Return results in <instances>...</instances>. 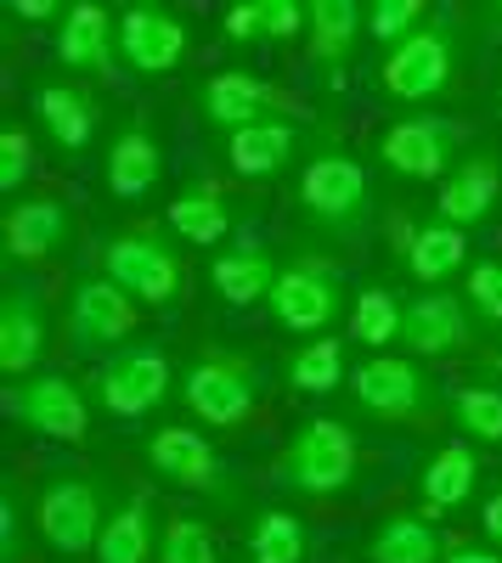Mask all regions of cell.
<instances>
[{"instance_id": "17", "label": "cell", "mask_w": 502, "mask_h": 563, "mask_svg": "<svg viewBox=\"0 0 502 563\" xmlns=\"http://www.w3.org/2000/svg\"><path fill=\"white\" fill-rule=\"evenodd\" d=\"M469 305L463 294H451V288H424L418 299H406V316H401V344L435 361V355H458L469 344Z\"/></svg>"}, {"instance_id": "1", "label": "cell", "mask_w": 502, "mask_h": 563, "mask_svg": "<svg viewBox=\"0 0 502 563\" xmlns=\"http://www.w3.org/2000/svg\"><path fill=\"white\" fill-rule=\"evenodd\" d=\"M265 395V366L243 350H204L181 372V406L193 411L198 429H243Z\"/></svg>"}, {"instance_id": "43", "label": "cell", "mask_w": 502, "mask_h": 563, "mask_svg": "<svg viewBox=\"0 0 502 563\" xmlns=\"http://www.w3.org/2000/svg\"><path fill=\"white\" fill-rule=\"evenodd\" d=\"M7 12H12L18 23H52V18H63L68 7H57V0H7Z\"/></svg>"}, {"instance_id": "33", "label": "cell", "mask_w": 502, "mask_h": 563, "mask_svg": "<svg viewBox=\"0 0 502 563\" xmlns=\"http://www.w3.org/2000/svg\"><path fill=\"white\" fill-rule=\"evenodd\" d=\"M401 316H406V299H395L390 288H361L350 305V339L384 355V344L401 339Z\"/></svg>"}, {"instance_id": "18", "label": "cell", "mask_w": 502, "mask_h": 563, "mask_svg": "<svg viewBox=\"0 0 502 563\" xmlns=\"http://www.w3.org/2000/svg\"><path fill=\"white\" fill-rule=\"evenodd\" d=\"M119 57L135 74H170L187 63V23L170 7H130L119 12Z\"/></svg>"}, {"instance_id": "38", "label": "cell", "mask_w": 502, "mask_h": 563, "mask_svg": "<svg viewBox=\"0 0 502 563\" xmlns=\"http://www.w3.org/2000/svg\"><path fill=\"white\" fill-rule=\"evenodd\" d=\"M29 175H34V135L12 119L0 124V192H18Z\"/></svg>"}, {"instance_id": "9", "label": "cell", "mask_w": 502, "mask_h": 563, "mask_svg": "<svg viewBox=\"0 0 502 563\" xmlns=\"http://www.w3.org/2000/svg\"><path fill=\"white\" fill-rule=\"evenodd\" d=\"M458 74V29L446 18H429L413 40H401L384 57V97L390 102H429Z\"/></svg>"}, {"instance_id": "8", "label": "cell", "mask_w": 502, "mask_h": 563, "mask_svg": "<svg viewBox=\"0 0 502 563\" xmlns=\"http://www.w3.org/2000/svg\"><path fill=\"white\" fill-rule=\"evenodd\" d=\"M463 124L440 113H406L379 130V164L395 169L401 180H446L463 158Z\"/></svg>"}, {"instance_id": "28", "label": "cell", "mask_w": 502, "mask_h": 563, "mask_svg": "<svg viewBox=\"0 0 502 563\" xmlns=\"http://www.w3.org/2000/svg\"><path fill=\"white\" fill-rule=\"evenodd\" d=\"M361 29H368V12L356 0H310L305 7V34H310V63L339 74L345 57L356 52Z\"/></svg>"}, {"instance_id": "25", "label": "cell", "mask_w": 502, "mask_h": 563, "mask_svg": "<svg viewBox=\"0 0 502 563\" xmlns=\"http://www.w3.org/2000/svg\"><path fill=\"white\" fill-rule=\"evenodd\" d=\"M159 175H164V153H159L148 119H130V124L113 135V147H108V192H113L119 203H135V198L153 192Z\"/></svg>"}, {"instance_id": "11", "label": "cell", "mask_w": 502, "mask_h": 563, "mask_svg": "<svg viewBox=\"0 0 502 563\" xmlns=\"http://www.w3.org/2000/svg\"><path fill=\"white\" fill-rule=\"evenodd\" d=\"M135 327V299L119 288L108 271H79L68 288V310H63V333L74 350H124Z\"/></svg>"}, {"instance_id": "45", "label": "cell", "mask_w": 502, "mask_h": 563, "mask_svg": "<svg viewBox=\"0 0 502 563\" xmlns=\"http://www.w3.org/2000/svg\"><path fill=\"white\" fill-rule=\"evenodd\" d=\"M485 18H491V23H496V29H502V0H496V7H491V12H485Z\"/></svg>"}, {"instance_id": "44", "label": "cell", "mask_w": 502, "mask_h": 563, "mask_svg": "<svg viewBox=\"0 0 502 563\" xmlns=\"http://www.w3.org/2000/svg\"><path fill=\"white\" fill-rule=\"evenodd\" d=\"M440 563H502V552L485 547V541H451Z\"/></svg>"}, {"instance_id": "10", "label": "cell", "mask_w": 502, "mask_h": 563, "mask_svg": "<svg viewBox=\"0 0 502 563\" xmlns=\"http://www.w3.org/2000/svg\"><path fill=\"white\" fill-rule=\"evenodd\" d=\"M142 456L164 485L232 501V467H226V456L215 451V440L198 429V422H164V429H153Z\"/></svg>"}, {"instance_id": "36", "label": "cell", "mask_w": 502, "mask_h": 563, "mask_svg": "<svg viewBox=\"0 0 502 563\" xmlns=\"http://www.w3.org/2000/svg\"><path fill=\"white\" fill-rule=\"evenodd\" d=\"M424 23H429L424 0H373V12H368V34L379 45H390V52H395L401 40H413Z\"/></svg>"}, {"instance_id": "22", "label": "cell", "mask_w": 502, "mask_h": 563, "mask_svg": "<svg viewBox=\"0 0 502 563\" xmlns=\"http://www.w3.org/2000/svg\"><path fill=\"white\" fill-rule=\"evenodd\" d=\"M97 563H159V519L148 490H124L108 507V525L97 536Z\"/></svg>"}, {"instance_id": "35", "label": "cell", "mask_w": 502, "mask_h": 563, "mask_svg": "<svg viewBox=\"0 0 502 563\" xmlns=\"http://www.w3.org/2000/svg\"><path fill=\"white\" fill-rule=\"evenodd\" d=\"M159 563H220V541L204 519L181 512V519L159 530Z\"/></svg>"}, {"instance_id": "24", "label": "cell", "mask_w": 502, "mask_h": 563, "mask_svg": "<svg viewBox=\"0 0 502 563\" xmlns=\"http://www.w3.org/2000/svg\"><path fill=\"white\" fill-rule=\"evenodd\" d=\"M474 490H480V456L469 445H440L418 474V512L424 519H446V512H458Z\"/></svg>"}, {"instance_id": "16", "label": "cell", "mask_w": 502, "mask_h": 563, "mask_svg": "<svg viewBox=\"0 0 502 563\" xmlns=\"http://www.w3.org/2000/svg\"><path fill=\"white\" fill-rule=\"evenodd\" d=\"M57 63L68 74H97L108 79L119 68V18L97 0H74V7L57 18Z\"/></svg>"}, {"instance_id": "6", "label": "cell", "mask_w": 502, "mask_h": 563, "mask_svg": "<svg viewBox=\"0 0 502 563\" xmlns=\"http://www.w3.org/2000/svg\"><path fill=\"white\" fill-rule=\"evenodd\" d=\"M175 384V366H170V350L153 344V339H130L124 350H113L102 366H97V378H90V395H97V406L119 422H135V417H148L153 406H164Z\"/></svg>"}, {"instance_id": "31", "label": "cell", "mask_w": 502, "mask_h": 563, "mask_svg": "<svg viewBox=\"0 0 502 563\" xmlns=\"http://www.w3.org/2000/svg\"><path fill=\"white\" fill-rule=\"evenodd\" d=\"M283 378H288V389H299V395H334V389L345 384V344H339L334 333L299 339V344L288 350V361H283Z\"/></svg>"}, {"instance_id": "15", "label": "cell", "mask_w": 502, "mask_h": 563, "mask_svg": "<svg viewBox=\"0 0 502 563\" xmlns=\"http://www.w3.org/2000/svg\"><path fill=\"white\" fill-rule=\"evenodd\" d=\"M198 108L215 130L238 135L249 124H265V119H294V102L283 97L271 79L249 74V68H220L198 85Z\"/></svg>"}, {"instance_id": "26", "label": "cell", "mask_w": 502, "mask_h": 563, "mask_svg": "<svg viewBox=\"0 0 502 563\" xmlns=\"http://www.w3.org/2000/svg\"><path fill=\"white\" fill-rule=\"evenodd\" d=\"M474 260H469V238L458 225H446V220H424V225H413V238H406V271H413L424 288H446L458 271H469Z\"/></svg>"}, {"instance_id": "5", "label": "cell", "mask_w": 502, "mask_h": 563, "mask_svg": "<svg viewBox=\"0 0 502 563\" xmlns=\"http://www.w3.org/2000/svg\"><path fill=\"white\" fill-rule=\"evenodd\" d=\"M102 525H108V485L97 474H52L34 490V530L52 552L63 558L97 552Z\"/></svg>"}, {"instance_id": "30", "label": "cell", "mask_w": 502, "mask_h": 563, "mask_svg": "<svg viewBox=\"0 0 502 563\" xmlns=\"http://www.w3.org/2000/svg\"><path fill=\"white\" fill-rule=\"evenodd\" d=\"M164 225H170V238H181V243L215 249V243H226V231L238 225V214H232V198L215 192V186H187L181 198H170Z\"/></svg>"}, {"instance_id": "19", "label": "cell", "mask_w": 502, "mask_h": 563, "mask_svg": "<svg viewBox=\"0 0 502 563\" xmlns=\"http://www.w3.org/2000/svg\"><path fill=\"white\" fill-rule=\"evenodd\" d=\"M68 231H74L68 203L34 192V198H18L7 214H0V249H7L12 265H40L68 243Z\"/></svg>"}, {"instance_id": "12", "label": "cell", "mask_w": 502, "mask_h": 563, "mask_svg": "<svg viewBox=\"0 0 502 563\" xmlns=\"http://www.w3.org/2000/svg\"><path fill=\"white\" fill-rule=\"evenodd\" d=\"M350 395L379 422H418V417L435 411L429 372L418 361H406V355H368L350 372Z\"/></svg>"}, {"instance_id": "29", "label": "cell", "mask_w": 502, "mask_h": 563, "mask_svg": "<svg viewBox=\"0 0 502 563\" xmlns=\"http://www.w3.org/2000/svg\"><path fill=\"white\" fill-rule=\"evenodd\" d=\"M446 547L451 541L435 530V519H424V512H390L368 536V563H440Z\"/></svg>"}, {"instance_id": "13", "label": "cell", "mask_w": 502, "mask_h": 563, "mask_svg": "<svg viewBox=\"0 0 502 563\" xmlns=\"http://www.w3.org/2000/svg\"><path fill=\"white\" fill-rule=\"evenodd\" d=\"M7 411L29 434L63 440V445L90 434V400L74 378H63V372H34V378L7 384Z\"/></svg>"}, {"instance_id": "46", "label": "cell", "mask_w": 502, "mask_h": 563, "mask_svg": "<svg viewBox=\"0 0 502 563\" xmlns=\"http://www.w3.org/2000/svg\"><path fill=\"white\" fill-rule=\"evenodd\" d=\"M496 97H502V90H496Z\"/></svg>"}, {"instance_id": "41", "label": "cell", "mask_w": 502, "mask_h": 563, "mask_svg": "<svg viewBox=\"0 0 502 563\" xmlns=\"http://www.w3.org/2000/svg\"><path fill=\"white\" fill-rule=\"evenodd\" d=\"M220 29H226V40H238V45L265 40V34H260V0H238V7L220 18Z\"/></svg>"}, {"instance_id": "2", "label": "cell", "mask_w": 502, "mask_h": 563, "mask_svg": "<svg viewBox=\"0 0 502 563\" xmlns=\"http://www.w3.org/2000/svg\"><path fill=\"white\" fill-rule=\"evenodd\" d=\"M356 467H361V445L345 422L339 417H305L277 456V485L294 496H310V501H328V496L350 490Z\"/></svg>"}, {"instance_id": "7", "label": "cell", "mask_w": 502, "mask_h": 563, "mask_svg": "<svg viewBox=\"0 0 502 563\" xmlns=\"http://www.w3.org/2000/svg\"><path fill=\"white\" fill-rule=\"evenodd\" d=\"M265 310H271V321H277L283 333L323 339L328 327L339 321V310H345V282H339V271L328 260H316V254L288 260L277 271V288H271Z\"/></svg>"}, {"instance_id": "42", "label": "cell", "mask_w": 502, "mask_h": 563, "mask_svg": "<svg viewBox=\"0 0 502 563\" xmlns=\"http://www.w3.org/2000/svg\"><path fill=\"white\" fill-rule=\"evenodd\" d=\"M480 530H485V547L502 552V479L485 490V507H480Z\"/></svg>"}, {"instance_id": "21", "label": "cell", "mask_w": 502, "mask_h": 563, "mask_svg": "<svg viewBox=\"0 0 502 563\" xmlns=\"http://www.w3.org/2000/svg\"><path fill=\"white\" fill-rule=\"evenodd\" d=\"M277 254H271L260 238H238V243H226V249H215V260H209V288H215V299H226V305H260V299H271V288H277Z\"/></svg>"}, {"instance_id": "14", "label": "cell", "mask_w": 502, "mask_h": 563, "mask_svg": "<svg viewBox=\"0 0 502 563\" xmlns=\"http://www.w3.org/2000/svg\"><path fill=\"white\" fill-rule=\"evenodd\" d=\"M45 344H52V305L29 276H7V288H0V372L12 384L45 372Z\"/></svg>"}, {"instance_id": "37", "label": "cell", "mask_w": 502, "mask_h": 563, "mask_svg": "<svg viewBox=\"0 0 502 563\" xmlns=\"http://www.w3.org/2000/svg\"><path fill=\"white\" fill-rule=\"evenodd\" d=\"M463 305L474 321L502 327V260H474L463 271Z\"/></svg>"}, {"instance_id": "34", "label": "cell", "mask_w": 502, "mask_h": 563, "mask_svg": "<svg viewBox=\"0 0 502 563\" xmlns=\"http://www.w3.org/2000/svg\"><path fill=\"white\" fill-rule=\"evenodd\" d=\"M451 422L463 429V440L502 445V389H491V384L458 389V395H451Z\"/></svg>"}, {"instance_id": "32", "label": "cell", "mask_w": 502, "mask_h": 563, "mask_svg": "<svg viewBox=\"0 0 502 563\" xmlns=\"http://www.w3.org/2000/svg\"><path fill=\"white\" fill-rule=\"evenodd\" d=\"M310 558V530L299 512L265 507L249 525V563H305Z\"/></svg>"}, {"instance_id": "20", "label": "cell", "mask_w": 502, "mask_h": 563, "mask_svg": "<svg viewBox=\"0 0 502 563\" xmlns=\"http://www.w3.org/2000/svg\"><path fill=\"white\" fill-rule=\"evenodd\" d=\"M34 119H40V130L52 135L63 153H85L102 113H97V97H90L79 79L45 74V79H34Z\"/></svg>"}, {"instance_id": "3", "label": "cell", "mask_w": 502, "mask_h": 563, "mask_svg": "<svg viewBox=\"0 0 502 563\" xmlns=\"http://www.w3.org/2000/svg\"><path fill=\"white\" fill-rule=\"evenodd\" d=\"M102 271L119 282L135 305H153V310L181 305V288H187V260H181V249L164 238L159 225H135V231L108 238Z\"/></svg>"}, {"instance_id": "27", "label": "cell", "mask_w": 502, "mask_h": 563, "mask_svg": "<svg viewBox=\"0 0 502 563\" xmlns=\"http://www.w3.org/2000/svg\"><path fill=\"white\" fill-rule=\"evenodd\" d=\"M294 119H265V124H249L238 135H226V164H232L238 175L249 180H271V175H283L294 164Z\"/></svg>"}, {"instance_id": "47", "label": "cell", "mask_w": 502, "mask_h": 563, "mask_svg": "<svg viewBox=\"0 0 502 563\" xmlns=\"http://www.w3.org/2000/svg\"><path fill=\"white\" fill-rule=\"evenodd\" d=\"M496 366H502V361H496Z\"/></svg>"}, {"instance_id": "40", "label": "cell", "mask_w": 502, "mask_h": 563, "mask_svg": "<svg viewBox=\"0 0 502 563\" xmlns=\"http://www.w3.org/2000/svg\"><path fill=\"white\" fill-rule=\"evenodd\" d=\"M18 552H23V507L7 490L0 496V563H18Z\"/></svg>"}, {"instance_id": "23", "label": "cell", "mask_w": 502, "mask_h": 563, "mask_svg": "<svg viewBox=\"0 0 502 563\" xmlns=\"http://www.w3.org/2000/svg\"><path fill=\"white\" fill-rule=\"evenodd\" d=\"M496 198H502V158H491V153H480V158H463L458 169H451L446 180H440V198H435V220H446V225H480L491 209H496Z\"/></svg>"}, {"instance_id": "39", "label": "cell", "mask_w": 502, "mask_h": 563, "mask_svg": "<svg viewBox=\"0 0 502 563\" xmlns=\"http://www.w3.org/2000/svg\"><path fill=\"white\" fill-rule=\"evenodd\" d=\"M260 34L265 40L305 34V7H299V0H260Z\"/></svg>"}, {"instance_id": "4", "label": "cell", "mask_w": 502, "mask_h": 563, "mask_svg": "<svg viewBox=\"0 0 502 563\" xmlns=\"http://www.w3.org/2000/svg\"><path fill=\"white\" fill-rule=\"evenodd\" d=\"M294 198H299L305 220H316L323 231H334V238H356V231L368 225V214H373L368 169H361V158H350V153H339V147L305 158Z\"/></svg>"}]
</instances>
